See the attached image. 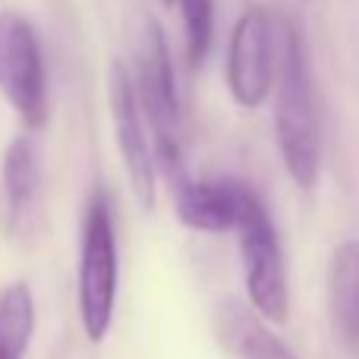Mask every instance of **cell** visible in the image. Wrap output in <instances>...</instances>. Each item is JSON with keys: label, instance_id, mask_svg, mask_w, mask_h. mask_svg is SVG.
<instances>
[{"label": "cell", "instance_id": "cell-4", "mask_svg": "<svg viewBox=\"0 0 359 359\" xmlns=\"http://www.w3.org/2000/svg\"><path fill=\"white\" fill-rule=\"evenodd\" d=\"M240 255L246 271L249 309L262 322L284 325L290 316V290H287V268L280 252V236L262 198L252 192L246 211L240 217Z\"/></svg>", "mask_w": 359, "mask_h": 359}, {"label": "cell", "instance_id": "cell-10", "mask_svg": "<svg viewBox=\"0 0 359 359\" xmlns=\"http://www.w3.org/2000/svg\"><path fill=\"white\" fill-rule=\"evenodd\" d=\"M0 186H4V202H6V221L10 227H25L35 211L38 202V186H41V174H38V155L29 136L10 139L0 161Z\"/></svg>", "mask_w": 359, "mask_h": 359}, {"label": "cell", "instance_id": "cell-11", "mask_svg": "<svg viewBox=\"0 0 359 359\" xmlns=\"http://www.w3.org/2000/svg\"><path fill=\"white\" fill-rule=\"evenodd\" d=\"M328 309L337 337L350 350H359V243H344L331 255Z\"/></svg>", "mask_w": 359, "mask_h": 359}, {"label": "cell", "instance_id": "cell-3", "mask_svg": "<svg viewBox=\"0 0 359 359\" xmlns=\"http://www.w3.org/2000/svg\"><path fill=\"white\" fill-rule=\"evenodd\" d=\"M0 95L25 130H44L50 117L48 67L35 25L22 13H0Z\"/></svg>", "mask_w": 359, "mask_h": 359}, {"label": "cell", "instance_id": "cell-7", "mask_svg": "<svg viewBox=\"0 0 359 359\" xmlns=\"http://www.w3.org/2000/svg\"><path fill=\"white\" fill-rule=\"evenodd\" d=\"M133 86H136L142 120L151 123V133H174L177 136V123H180L177 76H174V63H170L168 38H164L161 25L155 19L145 22L142 54H139V82L133 79Z\"/></svg>", "mask_w": 359, "mask_h": 359}, {"label": "cell", "instance_id": "cell-6", "mask_svg": "<svg viewBox=\"0 0 359 359\" xmlns=\"http://www.w3.org/2000/svg\"><path fill=\"white\" fill-rule=\"evenodd\" d=\"M107 92H111V117H114V130H117L120 158H123L133 196H136L139 208L151 211L155 208V192H158V174H155V164H151V145L142 123V111H139L133 73L126 69L123 60L111 63Z\"/></svg>", "mask_w": 359, "mask_h": 359}, {"label": "cell", "instance_id": "cell-9", "mask_svg": "<svg viewBox=\"0 0 359 359\" xmlns=\"http://www.w3.org/2000/svg\"><path fill=\"white\" fill-rule=\"evenodd\" d=\"M215 334L233 359H297L290 347L236 299H221L215 309Z\"/></svg>", "mask_w": 359, "mask_h": 359}, {"label": "cell", "instance_id": "cell-14", "mask_svg": "<svg viewBox=\"0 0 359 359\" xmlns=\"http://www.w3.org/2000/svg\"><path fill=\"white\" fill-rule=\"evenodd\" d=\"M161 4H164V6H170V4H174V0H161Z\"/></svg>", "mask_w": 359, "mask_h": 359}, {"label": "cell", "instance_id": "cell-1", "mask_svg": "<svg viewBox=\"0 0 359 359\" xmlns=\"http://www.w3.org/2000/svg\"><path fill=\"white\" fill-rule=\"evenodd\" d=\"M274 139L284 170L303 192L316 189L322 170V133H318L316 95L306 48L290 19L274 22Z\"/></svg>", "mask_w": 359, "mask_h": 359}, {"label": "cell", "instance_id": "cell-12", "mask_svg": "<svg viewBox=\"0 0 359 359\" xmlns=\"http://www.w3.org/2000/svg\"><path fill=\"white\" fill-rule=\"evenodd\" d=\"M35 334V297L25 280L0 290V359H22Z\"/></svg>", "mask_w": 359, "mask_h": 359}, {"label": "cell", "instance_id": "cell-5", "mask_svg": "<svg viewBox=\"0 0 359 359\" xmlns=\"http://www.w3.org/2000/svg\"><path fill=\"white\" fill-rule=\"evenodd\" d=\"M274 82V22L265 10L249 6L236 19L227 48V86L240 107H259Z\"/></svg>", "mask_w": 359, "mask_h": 359}, {"label": "cell", "instance_id": "cell-8", "mask_svg": "<svg viewBox=\"0 0 359 359\" xmlns=\"http://www.w3.org/2000/svg\"><path fill=\"white\" fill-rule=\"evenodd\" d=\"M252 189L243 183H211V180H189L174 186V211L180 224L198 233H227L240 227Z\"/></svg>", "mask_w": 359, "mask_h": 359}, {"label": "cell", "instance_id": "cell-2", "mask_svg": "<svg viewBox=\"0 0 359 359\" xmlns=\"http://www.w3.org/2000/svg\"><path fill=\"white\" fill-rule=\"evenodd\" d=\"M120 287L117 230H114L111 202L95 192L86 205L79 240V322L92 344H101L114 325Z\"/></svg>", "mask_w": 359, "mask_h": 359}, {"label": "cell", "instance_id": "cell-13", "mask_svg": "<svg viewBox=\"0 0 359 359\" xmlns=\"http://www.w3.org/2000/svg\"><path fill=\"white\" fill-rule=\"evenodd\" d=\"M183 13V57L186 67L198 69L211 50V35H215V4L211 0H174Z\"/></svg>", "mask_w": 359, "mask_h": 359}]
</instances>
